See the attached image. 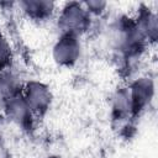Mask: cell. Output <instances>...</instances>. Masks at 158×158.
<instances>
[{
  "label": "cell",
  "mask_w": 158,
  "mask_h": 158,
  "mask_svg": "<svg viewBox=\"0 0 158 158\" xmlns=\"http://www.w3.org/2000/svg\"><path fill=\"white\" fill-rule=\"evenodd\" d=\"M107 42L112 52L125 65H130L139 59L148 47L133 16L128 15H118L110 22L107 28Z\"/></svg>",
  "instance_id": "1"
},
{
  "label": "cell",
  "mask_w": 158,
  "mask_h": 158,
  "mask_svg": "<svg viewBox=\"0 0 158 158\" xmlns=\"http://www.w3.org/2000/svg\"><path fill=\"white\" fill-rule=\"evenodd\" d=\"M5 118L23 133L31 135L36 128L37 117L27 105L22 94L0 104Z\"/></svg>",
  "instance_id": "5"
},
{
  "label": "cell",
  "mask_w": 158,
  "mask_h": 158,
  "mask_svg": "<svg viewBox=\"0 0 158 158\" xmlns=\"http://www.w3.org/2000/svg\"><path fill=\"white\" fill-rule=\"evenodd\" d=\"M132 117L135 121L141 118L146 111L151 107L156 96V83L154 78L149 74L139 75L131 80L128 84Z\"/></svg>",
  "instance_id": "4"
},
{
  "label": "cell",
  "mask_w": 158,
  "mask_h": 158,
  "mask_svg": "<svg viewBox=\"0 0 158 158\" xmlns=\"http://www.w3.org/2000/svg\"><path fill=\"white\" fill-rule=\"evenodd\" d=\"M81 2L84 5L85 10L89 12V15L93 19L102 16L106 12L107 6H109V4L102 0H86V1H81Z\"/></svg>",
  "instance_id": "12"
},
{
  "label": "cell",
  "mask_w": 158,
  "mask_h": 158,
  "mask_svg": "<svg viewBox=\"0 0 158 158\" xmlns=\"http://www.w3.org/2000/svg\"><path fill=\"white\" fill-rule=\"evenodd\" d=\"M133 19L148 46L156 44L158 40V17L156 11L149 6L141 4Z\"/></svg>",
  "instance_id": "9"
},
{
  "label": "cell",
  "mask_w": 158,
  "mask_h": 158,
  "mask_svg": "<svg viewBox=\"0 0 158 158\" xmlns=\"http://www.w3.org/2000/svg\"><path fill=\"white\" fill-rule=\"evenodd\" d=\"M93 23L94 19L79 1L64 2L56 20L59 35H73L80 38L91 30Z\"/></svg>",
  "instance_id": "2"
},
{
  "label": "cell",
  "mask_w": 158,
  "mask_h": 158,
  "mask_svg": "<svg viewBox=\"0 0 158 158\" xmlns=\"http://www.w3.org/2000/svg\"><path fill=\"white\" fill-rule=\"evenodd\" d=\"M83 44L80 37L59 35L52 47V59L60 68H73L81 58Z\"/></svg>",
  "instance_id": "7"
},
{
  "label": "cell",
  "mask_w": 158,
  "mask_h": 158,
  "mask_svg": "<svg viewBox=\"0 0 158 158\" xmlns=\"http://www.w3.org/2000/svg\"><path fill=\"white\" fill-rule=\"evenodd\" d=\"M17 6L26 19L36 23L47 22L57 11V4L51 0H21Z\"/></svg>",
  "instance_id": "8"
},
{
  "label": "cell",
  "mask_w": 158,
  "mask_h": 158,
  "mask_svg": "<svg viewBox=\"0 0 158 158\" xmlns=\"http://www.w3.org/2000/svg\"><path fill=\"white\" fill-rule=\"evenodd\" d=\"M44 158H62V157H59V156H57V154H49V156H47V157H44Z\"/></svg>",
  "instance_id": "14"
},
{
  "label": "cell",
  "mask_w": 158,
  "mask_h": 158,
  "mask_svg": "<svg viewBox=\"0 0 158 158\" xmlns=\"http://www.w3.org/2000/svg\"><path fill=\"white\" fill-rule=\"evenodd\" d=\"M22 96L37 120L43 118L49 112L53 104V93L51 88L46 83L37 79H30L25 81Z\"/></svg>",
  "instance_id": "6"
},
{
  "label": "cell",
  "mask_w": 158,
  "mask_h": 158,
  "mask_svg": "<svg viewBox=\"0 0 158 158\" xmlns=\"http://www.w3.org/2000/svg\"><path fill=\"white\" fill-rule=\"evenodd\" d=\"M10 149L7 147V144L5 143V141L0 137V158H10Z\"/></svg>",
  "instance_id": "13"
},
{
  "label": "cell",
  "mask_w": 158,
  "mask_h": 158,
  "mask_svg": "<svg viewBox=\"0 0 158 158\" xmlns=\"http://www.w3.org/2000/svg\"><path fill=\"white\" fill-rule=\"evenodd\" d=\"M25 80L14 69V67L0 73V104L22 94Z\"/></svg>",
  "instance_id": "10"
},
{
  "label": "cell",
  "mask_w": 158,
  "mask_h": 158,
  "mask_svg": "<svg viewBox=\"0 0 158 158\" xmlns=\"http://www.w3.org/2000/svg\"><path fill=\"white\" fill-rule=\"evenodd\" d=\"M14 67V51L9 38L0 30V73Z\"/></svg>",
  "instance_id": "11"
},
{
  "label": "cell",
  "mask_w": 158,
  "mask_h": 158,
  "mask_svg": "<svg viewBox=\"0 0 158 158\" xmlns=\"http://www.w3.org/2000/svg\"><path fill=\"white\" fill-rule=\"evenodd\" d=\"M110 121L114 130L120 135L128 136V131L133 128L136 121L132 117L131 99L127 84L118 85L110 98Z\"/></svg>",
  "instance_id": "3"
}]
</instances>
